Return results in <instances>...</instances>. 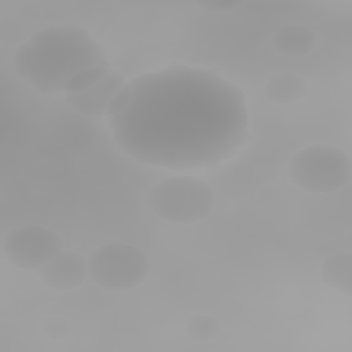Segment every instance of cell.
<instances>
[{
	"instance_id": "4",
	"label": "cell",
	"mask_w": 352,
	"mask_h": 352,
	"mask_svg": "<svg viewBox=\"0 0 352 352\" xmlns=\"http://www.w3.org/2000/svg\"><path fill=\"white\" fill-rule=\"evenodd\" d=\"M153 212L170 223L191 224L205 219L214 206L212 187L190 176H173L157 183L150 192Z\"/></svg>"
},
{
	"instance_id": "5",
	"label": "cell",
	"mask_w": 352,
	"mask_h": 352,
	"mask_svg": "<svg viewBox=\"0 0 352 352\" xmlns=\"http://www.w3.org/2000/svg\"><path fill=\"white\" fill-rule=\"evenodd\" d=\"M91 279L110 292H124L143 283L150 272L146 253L129 243H106L88 260Z\"/></svg>"
},
{
	"instance_id": "9",
	"label": "cell",
	"mask_w": 352,
	"mask_h": 352,
	"mask_svg": "<svg viewBox=\"0 0 352 352\" xmlns=\"http://www.w3.org/2000/svg\"><path fill=\"white\" fill-rule=\"evenodd\" d=\"M272 43L274 48L282 55L302 56L314 48L316 34L307 26L287 25L274 34Z\"/></svg>"
},
{
	"instance_id": "10",
	"label": "cell",
	"mask_w": 352,
	"mask_h": 352,
	"mask_svg": "<svg viewBox=\"0 0 352 352\" xmlns=\"http://www.w3.org/2000/svg\"><path fill=\"white\" fill-rule=\"evenodd\" d=\"M322 280L341 292L342 294L352 296V256L346 252H338L327 256L319 267Z\"/></svg>"
},
{
	"instance_id": "8",
	"label": "cell",
	"mask_w": 352,
	"mask_h": 352,
	"mask_svg": "<svg viewBox=\"0 0 352 352\" xmlns=\"http://www.w3.org/2000/svg\"><path fill=\"white\" fill-rule=\"evenodd\" d=\"M88 272L87 260L76 252H60L38 268L40 280L55 290H72L85 280Z\"/></svg>"
},
{
	"instance_id": "11",
	"label": "cell",
	"mask_w": 352,
	"mask_h": 352,
	"mask_svg": "<svg viewBox=\"0 0 352 352\" xmlns=\"http://www.w3.org/2000/svg\"><path fill=\"white\" fill-rule=\"evenodd\" d=\"M267 96L280 104L300 102L308 94V85L301 76L293 73H278L268 78L265 84Z\"/></svg>"
},
{
	"instance_id": "13",
	"label": "cell",
	"mask_w": 352,
	"mask_h": 352,
	"mask_svg": "<svg viewBox=\"0 0 352 352\" xmlns=\"http://www.w3.org/2000/svg\"><path fill=\"white\" fill-rule=\"evenodd\" d=\"M109 66H98V67H92L88 70H84L81 73H78L65 88V94H70V92H78L82 89L89 88L91 85H94L95 82H98L109 70Z\"/></svg>"
},
{
	"instance_id": "6",
	"label": "cell",
	"mask_w": 352,
	"mask_h": 352,
	"mask_svg": "<svg viewBox=\"0 0 352 352\" xmlns=\"http://www.w3.org/2000/svg\"><path fill=\"white\" fill-rule=\"evenodd\" d=\"M60 236L38 224L22 226L7 234L3 254L10 264L19 270H38L62 252Z\"/></svg>"
},
{
	"instance_id": "2",
	"label": "cell",
	"mask_w": 352,
	"mask_h": 352,
	"mask_svg": "<svg viewBox=\"0 0 352 352\" xmlns=\"http://www.w3.org/2000/svg\"><path fill=\"white\" fill-rule=\"evenodd\" d=\"M109 66L98 41L78 26H50L32 34L14 54L19 78L43 94L65 92L81 72Z\"/></svg>"
},
{
	"instance_id": "12",
	"label": "cell",
	"mask_w": 352,
	"mask_h": 352,
	"mask_svg": "<svg viewBox=\"0 0 352 352\" xmlns=\"http://www.w3.org/2000/svg\"><path fill=\"white\" fill-rule=\"evenodd\" d=\"M187 334L194 341H209L220 331V324L210 315H194L187 323Z\"/></svg>"
},
{
	"instance_id": "3",
	"label": "cell",
	"mask_w": 352,
	"mask_h": 352,
	"mask_svg": "<svg viewBox=\"0 0 352 352\" xmlns=\"http://www.w3.org/2000/svg\"><path fill=\"white\" fill-rule=\"evenodd\" d=\"M351 172L348 154L327 144L307 146L296 151L287 164L290 180L309 192L337 191L349 182Z\"/></svg>"
},
{
	"instance_id": "1",
	"label": "cell",
	"mask_w": 352,
	"mask_h": 352,
	"mask_svg": "<svg viewBox=\"0 0 352 352\" xmlns=\"http://www.w3.org/2000/svg\"><path fill=\"white\" fill-rule=\"evenodd\" d=\"M128 84L129 102L107 120L113 140L139 162L212 168L249 140L245 94L212 70L176 65L139 74Z\"/></svg>"
},
{
	"instance_id": "14",
	"label": "cell",
	"mask_w": 352,
	"mask_h": 352,
	"mask_svg": "<svg viewBox=\"0 0 352 352\" xmlns=\"http://www.w3.org/2000/svg\"><path fill=\"white\" fill-rule=\"evenodd\" d=\"M197 6L205 8V10H212V11H227V10H234L239 6L243 4V1H232V0H202V1H195Z\"/></svg>"
},
{
	"instance_id": "7",
	"label": "cell",
	"mask_w": 352,
	"mask_h": 352,
	"mask_svg": "<svg viewBox=\"0 0 352 352\" xmlns=\"http://www.w3.org/2000/svg\"><path fill=\"white\" fill-rule=\"evenodd\" d=\"M126 84L125 77L109 69L107 73L94 85L78 92L66 94V102L78 113L85 116H103L111 99Z\"/></svg>"
}]
</instances>
